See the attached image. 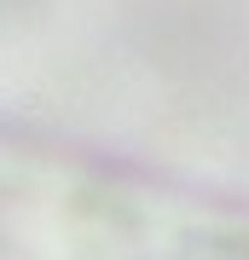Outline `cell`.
I'll list each match as a JSON object with an SVG mask.
<instances>
[{"mask_svg":"<svg viewBox=\"0 0 249 260\" xmlns=\"http://www.w3.org/2000/svg\"><path fill=\"white\" fill-rule=\"evenodd\" d=\"M191 260H249V243H238V249H185Z\"/></svg>","mask_w":249,"mask_h":260,"instance_id":"6da1fadb","label":"cell"}]
</instances>
